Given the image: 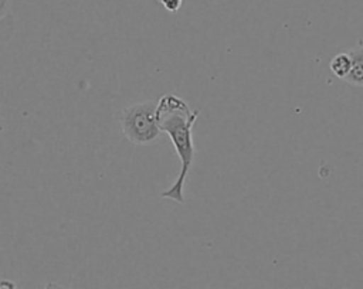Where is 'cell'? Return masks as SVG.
<instances>
[{
  "instance_id": "cell-1",
  "label": "cell",
  "mask_w": 363,
  "mask_h": 289,
  "mask_svg": "<svg viewBox=\"0 0 363 289\" xmlns=\"http://www.w3.org/2000/svg\"><path fill=\"white\" fill-rule=\"evenodd\" d=\"M199 115L200 110H191L189 103L174 94L163 95L156 103V119L159 129L169 135L182 164L177 178L167 190L160 193V197L173 200L179 204L184 203L183 187L196 154L191 133Z\"/></svg>"
},
{
  "instance_id": "cell-5",
  "label": "cell",
  "mask_w": 363,
  "mask_h": 289,
  "mask_svg": "<svg viewBox=\"0 0 363 289\" xmlns=\"http://www.w3.org/2000/svg\"><path fill=\"white\" fill-rule=\"evenodd\" d=\"M157 1L170 13L177 11L182 7V3H183V0H157Z\"/></svg>"
},
{
  "instance_id": "cell-7",
  "label": "cell",
  "mask_w": 363,
  "mask_h": 289,
  "mask_svg": "<svg viewBox=\"0 0 363 289\" xmlns=\"http://www.w3.org/2000/svg\"><path fill=\"white\" fill-rule=\"evenodd\" d=\"M7 10V0H0V20L4 17Z\"/></svg>"
},
{
  "instance_id": "cell-3",
  "label": "cell",
  "mask_w": 363,
  "mask_h": 289,
  "mask_svg": "<svg viewBox=\"0 0 363 289\" xmlns=\"http://www.w3.org/2000/svg\"><path fill=\"white\" fill-rule=\"evenodd\" d=\"M349 55L352 60V67L343 81L353 86H363V47L352 48Z\"/></svg>"
},
{
  "instance_id": "cell-8",
  "label": "cell",
  "mask_w": 363,
  "mask_h": 289,
  "mask_svg": "<svg viewBox=\"0 0 363 289\" xmlns=\"http://www.w3.org/2000/svg\"><path fill=\"white\" fill-rule=\"evenodd\" d=\"M44 289H65V288H62L61 285H58V283H54V282H48L47 285H45V288Z\"/></svg>"
},
{
  "instance_id": "cell-6",
  "label": "cell",
  "mask_w": 363,
  "mask_h": 289,
  "mask_svg": "<svg viewBox=\"0 0 363 289\" xmlns=\"http://www.w3.org/2000/svg\"><path fill=\"white\" fill-rule=\"evenodd\" d=\"M0 289H17L16 283L9 280V279H1L0 280Z\"/></svg>"
},
{
  "instance_id": "cell-2",
  "label": "cell",
  "mask_w": 363,
  "mask_h": 289,
  "mask_svg": "<svg viewBox=\"0 0 363 289\" xmlns=\"http://www.w3.org/2000/svg\"><path fill=\"white\" fill-rule=\"evenodd\" d=\"M119 122L123 136L135 144H153L162 133L156 119V103L152 101L126 106L121 112Z\"/></svg>"
},
{
  "instance_id": "cell-4",
  "label": "cell",
  "mask_w": 363,
  "mask_h": 289,
  "mask_svg": "<svg viewBox=\"0 0 363 289\" xmlns=\"http://www.w3.org/2000/svg\"><path fill=\"white\" fill-rule=\"evenodd\" d=\"M352 67V60L349 52H340L337 55H335L330 62H329V68L333 72V75H336L340 79H345L346 75L349 74Z\"/></svg>"
}]
</instances>
